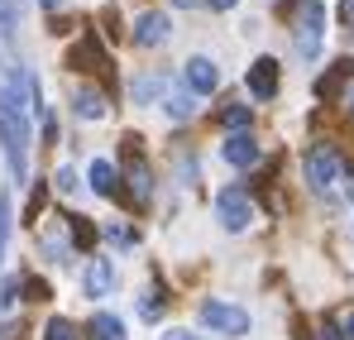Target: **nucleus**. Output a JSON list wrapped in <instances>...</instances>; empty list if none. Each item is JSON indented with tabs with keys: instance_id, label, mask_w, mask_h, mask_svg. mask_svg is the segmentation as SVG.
Here are the masks:
<instances>
[{
	"instance_id": "obj_3",
	"label": "nucleus",
	"mask_w": 354,
	"mask_h": 340,
	"mask_svg": "<svg viewBox=\"0 0 354 340\" xmlns=\"http://www.w3.org/2000/svg\"><path fill=\"white\" fill-rule=\"evenodd\" d=\"M321 34H326V5H321V0H301V5H297L292 44L306 62H316V53H321Z\"/></svg>"
},
{
	"instance_id": "obj_32",
	"label": "nucleus",
	"mask_w": 354,
	"mask_h": 340,
	"mask_svg": "<svg viewBox=\"0 0 354 340\" xmlns=\"http://www.w3.org/2000/svg\"><path fill=\"white\" fill-rule=\"evenodd\" d=\"M44 197H48V192H44V182H39V187H34V202H29V216H39V206H44Z\"/></svg>"
},
{
	"instance_id": "obj_25",
	"label": "nucleus",
	"mask_w": 354,
	"mask_h": 340,
	"mask_svg": "<svg viewBox=\"0 0 354 340\" xmlns=\"http://www.w3.org/2000/svg\"><path fill=\"white\" fill-rule=\"evenodd\" d=\"M101 235H106L111 244H134V230H129V226H120V221H111V226L101 230Z\"/></svg>"
},
{
	"instance_id": "obj_22",
	"label": "nucleus",
	"mask_w": 354,
	"mask_h": 340,
	"mask_svg": "<svg viewBox=\"0 0 354 340\" xmlns=\"http://www.w3.org/2000/svg\"><path fill=\"white\" fill-rule=\"evenodd\" d=\"M19 292H24V283H19V278H15V274H10V278H5V283H0V312H10V307H15V302H19Z\"/></svg>"
},
{
	"instance_id": "obj_9",
	"label": "nucleus",
	"mask_w": 354,
	"mask_h": 340,
	"mask_svg": "<svg viewBox=\"0 0 354 340\" xmlns=\"http://www.w3.org/2000/svg\"><path fill=\"white\" fill-rule=\"evenodd\" d=\"M111 287H115V264L91 254V264H86V297L101 302V297H111Z\"/></svg>"
},
{
	"instance_id": "obj_20",
	"label": "nucleus",
	"mask_w": 354,
	"mask_h": 340,
	"mask_svg": "<svg viewBox=\"0 0 354 340\" xmlns=\"http://www.w3.org/2000/svg\"><path fill=\"white\" fill-rule=\"evenodd\" d=\"M129 182H134V202H149V168L139 163V154H134V163H129Z\"/></svg>"
},
{
	"instance_id": "obj_36",
	"label": "nucleus",
	"mask_w": 354,
	"mask_h": 340,
	"mask_svg": "<svg viewBox=\"0 0 354 340\" xmlns=\"http://www.w3.org/2000/svg\"><path fill=\"white\" fill-rule=\"evenodd\" d=\"M350 115H354V91H350Z\"/></svg>"
},
{
	"instance_id": "obj_17",
	"label": "nucleus",
	"mask_w": 354,
	"mask_h": 340,
	"mask_svg": "<svg viewBox=\"0 0 354 340\" xmlns=\"http://www.w3.org/2000/svg\"><path fill=\"white\" fill-rule=\"evenodd\" d=\"M163 106H168V115H173V120H192V115H196V96H192V91H173V87H168Z\"/></svg>"
},
{
	"instance_id": "obj_12",
	"label": "nucleus",
	"mask_w": 354,
	"mask_h": 340,
	"mask_svg": "<svg viewBox=\"0 0 354 340\" xmlns=\"http://www.w3.org/2000/svg\"><path fill=\"white\" fill-rule=\"evenodd\" d=\"M72 115H82V120H101V115H106V96H101L96 87H72Z\"/></svg>"
},
{
	"instance_id": "obj_14",
	"label": "nucleus",
	"mask_w": 354,
	"mask_h": 340,
	"mask_svg": "<svg viewBox=\"0 0 354 340\" xmlns=\"http://www.w3.org/2000/svg\"><path fill=\"white\" fill-rule=\"evenodd\" d=\"M350 72H354V62H345V57H340V62H335V67L316 82V101H335V91L350 82Z\"/></svg>"
},
{
	"instance_id": "obj_21",
	"label": "nucleus",
	"mask_w": 354,
	"mask_h": 340,
	"mask_svg": "<svg viewBox=\"0 0 354 340\" xmlns=\"http://www.w3.org/2000/svg\"><path fill=\"white\" fill-rule=\"evenodd\" d=\"M44 340H77V326H72L67 316H53V321L44 326Z\"/></svg>"
},
{
	"instance_id": "obj_35",
	"label": "nucleus",
	"mask_w": 354,
	"mask_h": 340,
	"mask_svg": "<svg viewBox=\"0 0 354 340\" xmlns=\"http://www.w3.org/2000/svg\"><path fill=\"white\" fill-rule=\"evenodd\" d=\"M39 5H44V10H58V5H62V0H39Z\"/></svg>"
},
{
	"instance_id": "obj_26",
	"label": "nucleus",
	"mask_w": 354,
	"mask_h": 340,
	"mask_svg": "<svg viewBox=\"0 0 354 340\" xmlns=\"http://www.w3.org/2000/svg\"><path fill=\"white\" fill-rule=\"evenodd\" d=\"M0 34H15V5L0 0Z\"/></svg>"
},
{
	"instance_id": "obj_7",
	"label": "nucleus",
	"mask_w": 354,
	"mask_h": 340,
	"mask_svg": "<svg viewBox=\"0 0 354 340\" xmlns=\"http://www.w3.org/2000/svg\"><path fill=\"white\" fill-rule=\"evenodd\" d=\"M168 34H173V24H168L163 10H144L134 19V44L139 48H158V44H168Z\"/></svg>"
},
{
	"instance_id": "obj_16",
	"label": "nucleus",
	"mask_w": 354,
	"mask_h": 340,
	"mask_svg": "<svg viewBox=\"0 0 354 340\" xmlns=\"http://www.w3.org/2000/svg\"><path fill=\"white\" fill-rule=\"evenodd\" d=\"M91 336L96 340H124V321L111 316V312H96V316H91Z\"/></svg>"
},
{
	"instance_id": "obj_2",
	"label": "nucleus",
	"mask_w": 354,
	"mask_h": 340,
	"mask_svg": "<svg viewBox=\"0 0 354 340\" xmlns=\"http://www.w3.org/2000/svg\"><path fill=\"white\" fill-rule=\"evenodd\" d=\"M301 172H306V187L326 197V192L340 182L345 159H340V149H335V144H311V149H306V159H301Z\"/></svg>"
},
{
	"instance_id": "obj_10",
	"label": "nucleus",
	"mask_w": 354,
	"mask_h": 340,
	"mask_svg": "<svg viewBox=\"0 0 354 340\" xmlns=\"http://www.w3.org/2000/svg\"><path fill=\"white\" fill-rule=\"evenodd\" d=\"M168 87H173V82H168L163 72H144V77L129 82V96H134V106H153V101L168 96Z\"/></svg>"
},
{
	"instance_id": "obj_31",
	"label": "nucleus",
	"mask_w": 354,
	"mask_h": 340,
	"mask_svg": "<svg viewBox=\"0 0 354 340\" xmlns=\"http://www.w3.org/2000/svg\"><path fill=\"white\" fill-rule=\"evenodd\" d=\"M163 340H201V336H192V331H182V326H168V331H163Z\"/></svg>"
},
{
	"instance_id": "obj_13",
	"label": "nucleus",
	"mask_w": 354,
	"mask_h": 340,
	"mask_svg": "<svg viewBox=\"0 0 354 340\" xmlns=\"http://www.w3.org/2000/svg\"><path fill=\"white\" fill-rule=\"evenodd\" d=\"M86 177H91V192H96V197H115V187H120V172H115V163H111V159H96Z\"/></svg>"
},
{
	"instance_id": "obj_29",
	"label": "nucleus",
	"mask_w": 354,
	"mask_h": 340,
	"mask_svg": "<svg viewBox=\"0 0 354 340\" xmlns=\"http://www.w3.org/2000/svg\"><path fill=\"white\" fill-rule=\"evenodd\" d=\"M0 340H29V331H24V326H19V321H10V326H5V331H0Z\"/></svg>"
},
{
	"instance_id": "obj_8",
	"label": "nucleus",
	"mask_w": 354,
	"mask_h": 340,
	"mask_svg": "<svg viewBox=\"0 0 354 340\" xmlns=\"http://www.w3.org/2000/svg\"><path fill=\"white\" fill-rule=\"evenodd\" d=\"M221 154H225L230 168H254V163H259V139H254L249 129H235V134L221 144Z\"/></svg>"
},
{
	"instance_id": "obj_4",
	"label": "nucleus",
	"mask_w": 354,
	"mask_h": 340,
	"mask_svg": "<svg viewBox=\"0 0 354 340\" xmlns=\"http://www.w3.org/2000/svg\"><path fill=\"white\" fill-rule=\"evenodd\" d=\"M201 326L206 331H221V336H249V312L235 302H221V297H206L201 302Z\"/></svg>"
},
{
	"instance_id": "obj_28",
	"label": "nucleus",
	"mask_w": 354,
	"mask_h": 340,
	"mask_svg": "<svg viewBox=\"0 0 354 340\" xmlns=\"http://www.w3.org/2000/svg\"><path fill=\"white\" fill-rule=\"evenodd\" d=\"M58 192H77V168H58Z\"/></svg>"
},
{
	"instance_id": "obj_19",
	"label": "nucleus",
	"mask_w": 354,
	"mask_h": 340,
	"mask_svg": "<svg viewBox=\"0 0 354 340\" xmlns=\"http://www.w3.org/2000/svg\"><path fill=\"white\" fill-rule=\"evenodd\" d=\"M163 312H168V302H163L158 292H144V297H139V316H144V321H163Z\"/></svg>"
},
{
	"instance_id": "obj_5",
	"label": "nucleus",
	"mask_w": 354,
	"mask_h": 340,
	"mask_svg": "<svg viewBox=\"0 0 354 340\" xmlns=\"http://www.w3.org/2000/svg\"><path fill=\"white\" fill-rule=\"evenodd\" d=\"M216 221L230 230V235L249 230V221H254V202L244 197V187H221V197H216Z\"/></svg>"
},
{
	"instance_id": "obj_1",
	"label": "nucleus",
	"mask_w": 354,
	"mask_h": 340,
	"mask_svg": "<svg viewBox=\"0 0 354 340\" xmlns=\"http://www.w3.org/2000/svg\"><path fill=\"white\" fill-rule=\"evenodd\" d=\"M0 149H5L10 172L24 182V177H29V115L0 106Z\"/></svg>"
},
{
	"instance_id": "obj_11",
	"label": "nucleus",
	"mask_w": 354,
	"mask_h": 340,
	"mask_svg": "<svg viewBox=\"0 0 354 340\" xmlns=\"http://www.w3.org/2000/svg\"><path fill=\"white\" fill-rule=\"evenodd\" d=\"M249 91H254L259 101L278 96V62H273V57H259V62L249 67Z\"/></svg>"
},
{
	"instance_id": "obj_33",
	"label": "nucleus",
	"mask_w": 354,
	"mask_h": 340,
	"mask_svg": "<svg viewBox=\"0 0 354 340\" xmlns=\"http://www.w3.org/2000/svg\"><path fill=\"white\" fill-rule=\"evenodd\" d=\"M206 5H211V10H235L239 0H206Z\"/></svg>"
},
{
	"instance_id": "obj_24",
	"label": "nucleus",
	"mask_w": 354,
	"mask_h": 340,
	"mask_svg": "<svg viewBox=\"0 0 354 340\" xmlns=\"http://www.w3.org/2000/svg\"><path fill=\"white\" fill-rule=\"evenodd\" d=\"M5 244H10V197L0 192V264H5Z\"/></svg>"
},
{
	"instance_id": "obj_34",
	"label": "nucleus",
	"mask_w": 354,
	"mask_h": 340,
	"mask_svg": "<svg viewBox=\"0 0 354 340\" xmlns=\"http://www.w3.org/2000/svg\"><path fill=\"white\" fill-rule=\"evenodd\" d=\"M345 340H354V316H350V321H345Z\"/></svg>"
},
{
	"instance_id": "obj_15",
	"label": "nucleus",
	"mask_w": 354,
	"mask_h": 340,
	"mask_svg": "<svg viewBox=\"0 0 354 340\" xmlns=\"http://www.w3.org/2000/svg\"><path fill=\"white\" fill-rule=\"evenodd\" d=\"M82 62H86L91 72H101V67H106V53H101V44H96V39H82V44L72 48V67H82Z\"/></svg>"
},
{
	"instance_id": "obj_6",
	"label": "nucleus",
	"mask_w": 354,
	"mask_h": 340,
	"mask_svg": "<svg viewBox=\"0 0 354 340\" xmlns=\"http://www.w3.org/2000/svg\"><path fill=\"white\" fill-rule=\"evenodd\" d=\"M182 82H187V91H192V96H211V91H216V87H221V67H216V62H211V57H187V62H182Z\"/></svg>"
},
{
	"instance_id": "obj_30",
	"label": "nucleus",
	"mask_w": 354,
	"mask_h": 340,
	"mask_svg": "<svg viewBox=\"0 0 354 340\" xmlns=\"http://www.w3.org/2000/svg\"><path fill=\"white\" fill-rule=\"evenodd\" d=\"M340 24L354 29V0H340Z\"/></svg>"
},
{
	"instance_id": "obj_23",
	"label": "nucleus",
	"mask_w": 354,
	"mask_h": 340,
	"mask_svg": "<svg viewBox=\"0 0 354 340\" xmlns=\"http://www.w3.org/2000/svg\"><path fill=\"white\" fill-rule=\"evenodd\" d=\"M72 240H77L82 249H91V244H96V230L86 226V216H72Z\"/></svg>"
},
{
	"instance_id": "obj_27",
	"label": "nucleus",
	"mask_w": 354,
	"mask_h": 340,
	"mask_svg": "<svg viewBox=\"0 0 354 340\" xmlns=\"http://www.w3.org/2000/svg\"><path fill=\"white\" fill-rule=\"evenodd\" d=\"M316 340H345V331H340L335 321H321V326H316Z\"/></svg>"
},
{
	"instance_id": "obj_18",
	"label": "nucleus",
	"mask_w": 354,
	"mask_h": 340,
	"mask_svg": "<svg viewBox=\"0 0 354 340\" xmlns=\"http://www.w3.org/2000/svg\"><path fill=\"white\" fill-rule=\"evenodd\" d=\"M216 120L235 134V129H244L249 125V106H239V101H221V111H216Z\"/></svg>"
}]
</instances>
